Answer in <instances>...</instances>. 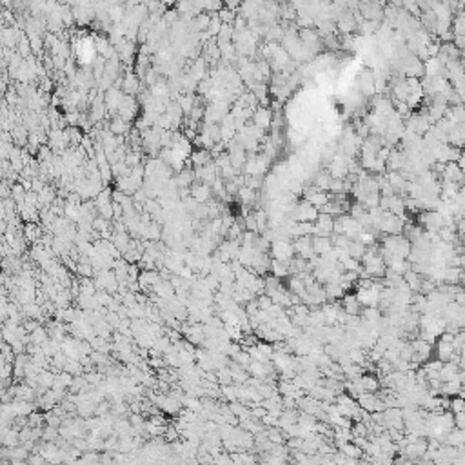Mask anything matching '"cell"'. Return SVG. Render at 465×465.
<instances>
[{
	"label": "cell",
	"mask_w": 465,
	"mask_h": 465,
	"mask_svg": "<svg viewBox=\"0 0 465 465\" xmlns=\"http://www.w3.org/2000/svg\"><path fill=\"white\" fill-rule=\"evenodd\" d=\"M311 243H312V253L316 254V256H323V254H327L329 251L333 249L331 238H325V236H312Z\"/></svg>",
	"instance_id": "3957f363"
},
{
	"label": "cell",
	"mask_w": 465,
	"mask_h": 465,
	"mask_svg": "<svg viewBox=\"0 0 465 465\" xmlns=\"http://www.w3.org/2000/svg\"><path fill=\"white\" fill-rule=\"evenodd\" d=\"M365 251H367V247H365L362 242H358V240H353V242L349 243V247H347L349 256H351V258H354V260H358V262L362 260V256L365 254Z\"/></svg>",
	"instance_id": "30bf717a"
},
{
	"label": "cell",
	"mask_w": 465,
	"mask_h": 465,
	"mask_svg": "<svg viewBox=\"0 0 465 465\" xmlns=\"http://www.w3.org/2000/svg\"><path fill=\"white\" fill-rule=\"evenodd\" d=\"M360 386L364 389V392H376L380 389V384H378V378L375 375H362L358 378Z\"/></svg>",
	"instance_id": "8992f818"
},
{
	"label": "cell",
	"mask_w": 465,
	"mask_h": 465,
	"mask_svg": "<svg viewBox=\"0 0 465 465\" xmlns=\"http://www.w3.org/2000/svg\"><path fill=\"white\" fill-rule=\"evenodd\" d=\"M256 306H258L260 311H269V307L273 306V302L267 295H260L256 296Z\"/></svg>",
	"instance_id": "4fadbf2b"
},
{
	"label": "cell",
	"mask_w": 465,
	"mask_h": 465,
	"mask_svg": "<svg viewBox=\"0 0 465 465\" xmlns=\"http://www.w3.org/2000/svg\"><path fill=\"white\" fill-rule=\"evenodd\" d=\"M331 174L327 173V171H322V173H318L316 176H314V187H316L318 191H325L329 189V184H331Z\"/></svg>",
	"instance_id": "8fae6325"
},
{
	"label": "cell",
	"mask_w": 465,
	"mask_h": 465,
	"mask_svg": "<svg viewBox=\"0 0 465 465\" xmlns=\"http://www.w3.org/2000/svg\"><path fill=\"white\" fill-rule=\"evenodd\" d=\"M464 431L462 429H456V427H453L447 433V436H445V444L444 445H449V447H464Z\"/></svg>",
	"instance_id": "5b68a950"
},
{
	"label": "cell",
	"mask_w": 465,
	"mask_h": 465,
	"mask_svg": "<svg viewBox=\"0 0 465 465\" xmlns=\"http://www.w3.org/2000/svg\"><path fill=\"white\" fill-rule=\"evenodd\" d=\"M195 195H196V198H198V202L206 200L207 196H209V187H207V185H200V187H196Z\"/></svg>",
	"instance_id": "5bb4252c"
},
{
	"label": "cell",
	"mask_w": 465,
	"mask_h": 465,
	"mask_svg": "<svg viewBox=\"0 0 465 465\" xmlns=\"http://www.w3.org/2000/svg\"><path fill=\"white\" fill-rule=\"evenodd\" d=\"M342 309H344V312L351 314V316H360V312H362L364 307L360 306L354 295H345L342 298Z\"/></svg>",
	"instance_id": "277c9868"
},
{
	"label": "cell",
	"mask_w": 465,
	"mask_h": 465,
	"mask_svg": "<svg viewBox=\"0 0 465 465\" xmlns=\"http://www.w3.org/2000/svg\"><path fill=\"white\" fill-rule=\"evenodd\" d=\"M442 365H444V362H440V360H433V362L423 364V371H436V373H438V371L442 369Z\"/></svg>",
	"instance_id": "9a60e30c"
},
{
	"label": "cell",
	"mask_w": 465,
	"mask_h": 465,
	"mask_svg": "<svg viewBox=\"0 0 465 465\" xmlns=\"http://www.w3.org/2000/svg\"><path fill=\"white\" fill-rule=\"evenodd\" d=\"M356 27V20L351 13H342V16L338 18V29L342 33H351Z\"/></svg>",
	"instance_id": "9c48e42d"
},
{
	"label": "cell",
	"mask_w": 465,
	"mask_h": 465,
	"mask_svg": "<svg viewBox=\"0 0 465 465\" xmlns=\"http://www.w3.org/2000/svg\"><path fill=\"white\" fill-rule=\"evenodd\" d=\"M269 253L273 260H280V262H289L295 256V249L291 242H273L269 247Z\"/></svg>",
	"instance_id": "6da1fadb"
},
{
	"label": "cell",
	"mask_w": 465,
	"mask_h": 465,
	"mask_svg": "<svg viewBox=\"0 0 465 465\" xmlns=\"http://www.w3.org/2000/svg\"><path fill=\"white\" fill-rule=\"evenodd\" d=\"M338 451L345 456V458H354V460H362V456H364V451L360 449V447H356L353 442L344 444Z\"/></svg>",
	"instance_id": "52a82bcc"
},
{
	"label": "cell",
	"mask_w": 465,
	"mask_h": 465,
	"mask_svg": "<svg viewBox=\"0 0 465 465\" xmlns=\"http://www.w3.org/2000/svg\"><path fill=\"white\" fill-rule=\"evenodd\" d=\"M449 409L453 414L456 412H464V398L462 396H453L449 400Z\"/></svg>",
	"instance_id": "7c38bea8"
},
{
	"label": "cell",
	"mask_w": 465,
	"mask_h": 465,
	"mask_svg": "<svg viewBox=\"0 0 465 465\" xmlns=\"http://www.w3.org/2000/svg\"><path fill=\"white\" fill-rule=\"evenodd\" d=\"M269 271L273 273L275 278H284V276H289V267H287V262H280V260H273L271 258V267Z\"/></svg>",
	"instance_id": "ba28073f"
},
{
	"label": "cell",
	"mask_w": 465,
	"mask_h": 465,
	"mask_svg": "<svg viewBox=\"0 0 465 465\" xmlns=\"http://www.w3.org/2000/svg\"><path fill=\"white\" fill-rule=\"evenodd\" d=\"M273 122V113L269 107H256L253 113V126L258 127L260 131H264L271 126Z\"/></svg>",
	"instance_id": "7a4b0ae2"
}]
</instances>
